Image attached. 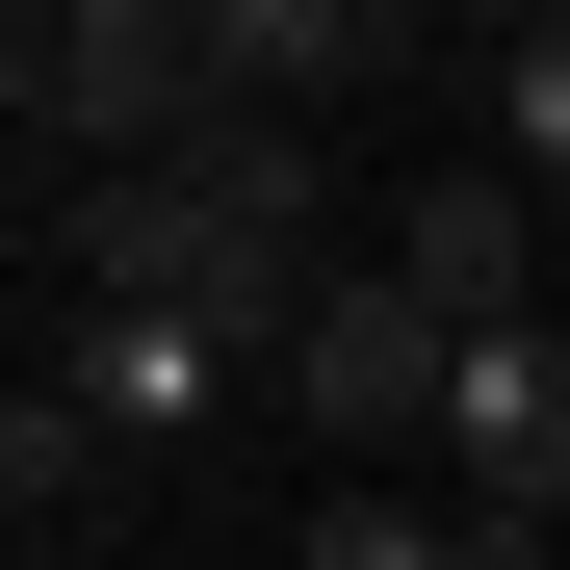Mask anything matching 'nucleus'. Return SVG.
I'll list each match as a JSON object with an SVG mask.
<instances>
[{
	"instance_id": "1",
	"label": "nucleus",
	"mask_w": 570,
	"mask_h": 570,
	"mask_svg": "<svg viewBox=\"0 0 570 570\" xmlns=\"http://www.w3.org/2000/svg\"><path fill=\"white\" fill-rule=\"evenodd\" d=\"M0 78H27V181H156L181 130H234L208 0H27V27H0Z\"/></svg>"
},
{
	"instance_id": "2",
	"label": "nucleus",
	"mask_w": 570,
	"mask_h": 570,
	"mask_svg": "<svg viewBox=\"0 0 570 570\" xmlns=\"http://www.w3.org/2000/svg\"><path fill=\"white\" fill-rule=\"evenodd\" d=\"M441 390H466V312H441L415 259H337L312 312H285V415H312L337 466H390V441L441 466Z\"/></svg>"
},
{
	"instance_id": "3",
	"label": "nucleus",
	"mask_w": 570,
	"mask_h": 570,
	"mask_svg": "<svg viewBox=\"0 0 570 570\" xmlns=\"http://www.w3.org/2000/svg\"><path fill=\"white\" fill-rule=\"evenodd\" d=\"M390 259L441 285V312H466V337H519V312H544V285H570V208H544V181H519V156H441V181H415V208H390Z\"/></svg>"
},
{
	"instance_id": "4",
	"label": "nucleus",
	"mask_w": 570,
	"mask_h": 570,
	"mask_svg": "<svg viewBox=\"0 0 570 570\" xmlns=\"http://www.w3.org/2000/svg\"><path fill=\"white\" fill-rule=\"evenodd\" d=\"M441 493H466V519H570V312L466 337V390H441Z\"/></svg>"
},
{
	"instance_id": "5",
	"label": "nucleus",
	"mask_w": 570,
	"mask_h": 570,
	"mask_svg": "<svg viewBox=\"0 0 570 570\" xmlns=\"http://www.w3.org/2000/svg\"><path fill=\"white\" fill-rule=\"evenodd\" d=\"M52 390L156 466V441H208V415H234V337H208V312H52Z\"/></svg>"
},
{
	"instance_id": "6",
	"label": "nucleus",
	"mask_w": 570,
	"mask_h": 570,
	"mask_svg": "<svg viewBox=\"0 0 570 570\" xmlns=\"http://www.w3.org/2000/svg\"><path fill=\"white\" fill-rule=\"evenodd\" d=\"M415 27H390V0H208V78H234V105L259 130H312L337 105V78H390Z\"/></svg>"
},
{
	"instance_id": "7",
	"label": "nucleus",
	"mask_w": 570,
	"mask_h": 570,
	"mask_svg": "<svg viewBox=\"0 0 570 570\" xmlns=\"http://www.w3.org/2000/svg\"><path fill=\"white\" fill-rule=\"evenodd\" d=\"M105 466H130V441L78 415L52 363H27V390H0V519H27V544H78V519H105Z\"/></svg>"
},
{
	"instance_id": "8",
	"label": "nucleus",
	"mask_w": 570,
	"mask_h": 570,
	"mask_svg": "<svg viewBox=\"0 0 570 570\" xmlns=\"http://www.w3.org/2000/svg\"><path fill=\"white\" fill-rule=\"evenodd\" d=\"M466 156H519L544 208H570V0H544V27H493V52H466Z\"/></svg>"
},
{
	"instance_id": "9",
	"label": "nucleus",
	"mask_w": 570,
	"mask_h": 570,
	"mask_svg": "<svg viewBox=\"0 0 570 570\" xmlns=\"http://www.w3.org/2000/svg\"><path fill=\"white\" fill-rule=\"evenodd\" d=\"M285 570H466V493H390V466H337V493L285 519Z\"/></svg>"
}]
</instances>
